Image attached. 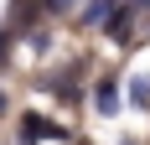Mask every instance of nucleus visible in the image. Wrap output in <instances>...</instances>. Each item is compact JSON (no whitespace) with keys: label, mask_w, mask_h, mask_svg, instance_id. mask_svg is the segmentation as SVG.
Returning a JSON list of instances; mask_svg holds the SVG:
<instances>
[{"label":"nucleus","mask_w":150,"mask_h":145,"mask_svg":"<svg viewBox=\"0 0 150 145\" xmlns=\"http://www.w3.org/2000/svg\"><path fill=\"white\" fill-rule=\"evenodd\" d=\"M36 140H73V135L62 124H52V119H42V114H26L21 119V145H36Z\"/></svg>","instance_id":"f257e3e1"},{"label":"nucleus","mask_w":150,"mask_h":145,"mask_svg":"<svg viewBox=\"0 0 150 145\" xmlns=\"http://www.w3.org/2000/svg\"><path fill=\"white\" fill-rule=\"evenodd\" d=\"M104 26H109V36H114V42H124V36L135 31V0H124V5H114Z\"/></svg>","instance_id":"f03ea898"},{"label":"nucleus","mask_w":150,"mask_h":145,"mask_svg":"<svg viewBox=\"0 0 150 145\" xmlns=\"http://www.w3.org/2000/svg\"><path fill=\"white\" fill-rule=\"evenodd\" d=\"M93 104H98V114H119V88H114V83H98Z\"/></svg>","instance_id":"7ed1b4c3"},{"label":"nucleus","mask_w":150,"mask_h":145,"mask_svg":"<svg viewBox=\"0 0 150 145\" xmlns=\"http://www.w3.org/2000/svg\"><path fill=\"white\" fill-rule=\"evenodd\" d=\"M42 11H52V16H62V11H73V0H42Z\"/></svg>","instance_id":"20e7f679"},{"label":"nucleus","mask_w":150,"mask_h":145,"mask_svg":"<svg viewBox=\"0 0 150 145\" xmlns=\"http://www.w3.org/2000/svg\"><path fill=\"white\" fill-rule=\"evenodd\" d=\"M5 47H11V42H5V36H0V62H5Z\"/></svg>","instance_id":"39448f33"},{"label":"nucleus","mask_w":150,"mask_h":145,"mask_svg":"<svg viewBox=\"0 0 150 145\" xmlns=\"http://www.w3.org/2000/svg\"><path fill=\"white\" fill-rule=\"evenodd\" d=\"M0 114H5V93H0Z\"/></svg>","instance_id":"423d86ee"}]
</instances>
